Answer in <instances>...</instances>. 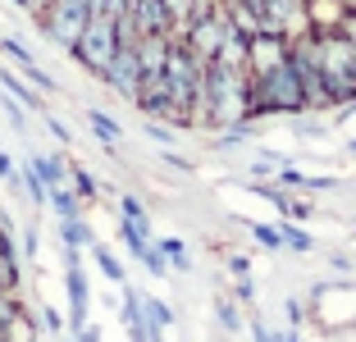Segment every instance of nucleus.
Here are the masks:
<instances>
[{"label":"nucleus","instance_id":"obj_1","mask_svg":"<svg viewBox=\"0 0 356 342\" xmlns=\"http://www.w3.org/2000/svg\"><path fill=\"white\" fill-rule=\"evenodd\" d=\"M252 114V78L247 69H224V64H206L201 78V96H197V124H220V128H238Z\"/></svg>","mask_w":356,"mask_h":342},{"label":"nucleus","instance_id":"obj_2","mask_svg":"<svg viewBox=\"0 0 356 342\" xmlns=\"http://www.w3.org/2000/svg\"><path fill=\"white\" fill-rule=\"evenodd\" d=\"M288 46H293V42H288ZM270 110H279V114L306 110L302 78H297L293 60L274 64V69H265V73H252V114H270Z\"/></svg>","mask_w":356,"mask_h":342},{"label":"nucleus","instance_id":"obj_3","mask_svg":"<svg viewBox=\"0 0 356 342\" xmlns=\"http://www.w3.org/2000/svg\"><path fill=\"white\" fill-rule=\"evenodd\" d=\"M115 51H119V32H115V19H105V14H92L87 19V28H83V37L74 42V60L83 64L87 73H96L101 78L105 73V64L115 60Z\"/></svg>","mask_w":356,"mask_h":342},{"label":"nucleus","instance_id":"obj_4","mask_svg":"<svg viewBox=\"0 0 356 342\" xmlns=\"http://www.w3.org/2000/svg\"><path fill=\"white\" fill-rule=\"evenodd\" d=\"M87 19H92L87 0H46V10L37 14V28L46 32V42L64 46V51H74V42L83 37Z\"/></svg>","mask_w":356,"mask_h":342},{"label":"nucleus","instance_id":"obj_5","mask_svg":"<svg viewBox=\"0 0 356 342\" xmlns=\"http://www.w3.org/2000/svg\"><path fill=\"white\" fill-rule=\"evenodd\" d=\"M101 83L110 87V92H119V96H128V101H133V96H137V83H142V64H137V51H133V46H119L115 60L105 64Z\"/></svg>","mask_w":356,"mask_h":342},{"label":"nucleus","instance_id":"obj_6","mask_svg":"<svg viewBox=\"0 0 356 342\" xmlns=\"http://www.w3.org/2000/svg\"><path fill=\"white\" fill-rule=\"evenodd\" d=\"M283 60H288V37H279V32H256V37H247V78L274 69V64H283Z\"/></svg>","mask_w":356,"mask_h":342},{"label":"nucleus","instance_id":"obj_7","mask_svg":"<svg viewBox=\"0 0 356 342\" xmlns=\"http://www.w3.org/2000/svg\"><path fill=\"white\" fill-rule=\"evenodd\" d=\"M128 23H133L137 37H147V32H169V14L160 0H133L128 5Z\"/></svg>","mask_w":356,"mask_h":342},{"label":"nucleus","instance_id":"obj_8","mask_svg":"<svg viewBox=\"0 0 356 342\" xmlns=\"http://www.w3.org/2000/svg\"><path fill=\"white\" fill-rule=\"evenodd\" d=\"M0 87H5V92H10V96H14V101H19V105H23V110H37V114H42V110H46V105H42V96L32 92V87H28V83H23L19 73H10V69H0Z\"/></svg>","mask_w":356,"mask_h":342},{"label":"nucleus","instance_id":"obj_9","mask_svg":"<svg viewBox=\"0 0 356 342\" xmlns=\"http://www.w3.org/2000/svg\"><path fill=\"white\" fill-rule=\"evenodd\" d=\"M87 128L96 133V142H101L105 151H115V146H119V137H124V128H119V124H115V119H110L105 110H87Z\"/></svg>","mask_w":356,"mask_h":342},{"label":"nucleus","instance_id":"obj_10","mask_svg":"<svg viewBox=\"0 0 356 342\" xmlns=\"http://www.w3.org/2000/svg\"><path fill=\"white\" fill-rule=\"evenodd\" d=\"M28 165L37 169V174H42V183H46V187H60V183H69V165H64L60 156H32Z\"/></svg>","mask_w":356,"mask_h":342},{"label":"nucleus","instance_id":"obj_11","mask_svg":"<svg viewBox=\"0 0 356 342\" xmlns=\"http://www.w3.org/2000/svg\"><path fill=\"white\" fill-rule=\"evenodd\" d=\"M46 206H51L60 219H74V215H83V201L74 197V187H69V183L51 187V197H46Z\"/></svg>","mask_w":356,"mask_h":342},{"label":"nucleus","instance_id":"obj_12","mask_svg":"<svg viewBox=\"0 0 356 342\" xmlns=\"http://www.w3.org/2000/svg\"><path fill=\"white\" fill-rule=\"evenodd\" d=\"M60 238H64V247L83 251V247H92V228L83 224V215H74V219H60Z\"/></svg>","mask_w":356,"mask_h":342},{"label":"nucleus","instance_id":"obj_13","mask_svg":"<svg viewBox=\"0 0 356 342\" xmlns=\"http://www.w3.org/2000/svg\"><path fill=\"white\" fill-rule=\"evenodd\" d=\"M19 187L32 197V206H37V210H42V206H46V197H51V187L42 183V174H37L32 165H23V169H19Z\"/></svg>","mask_w":356,"mask_h":342},{"label":"nucleus","instance_id":"obj_14","mask_svg":"<svg viewBox=\"0 0 356 342\" xmlns=\"http://www.w3.org/2000/svg\"><path fill=\"white\" fill-rule=\"evenodd\" d=\"M92 260L101 265V274H105L110 283H124V265L115 260V251H110V247H101L96 238H92Z\"/></svg>","mask_w":356,"mask_h":342},{"label":"nucleus","instance_id":"obj_15","mask_svg":"<svg viewBox=\"0 0 356 342\" xmlns=\"http://www.w3.org/2000/svg\"><path fill=\"white\" fill-rule=\"evenodd\" d=\"M119 210H124V224L142 228V233L151 238V219H147V210H142V201H137V197H124V201H119Z\"/></svg>","mask_w":356,"mask_h":342},{"label":"nucleus","instance_id":"obj_16","mask_svg":"<svg viewBox=\"0 0 356 342\" xmlns=\"http://www.w3.org/2000/svg\"><path fill=\"white\" fill-rule=\"evenodd\" d=\"M69 178H74V197L78 201H96V192H101V187H96V178L92 174H87V169H69Z\"/></svg>","mask_w":356,"mask_h":342},{"label":"nucleus","instance_id":"obj_17","mask_svg":"<svg viewBox=\"0 0 356 342\" xmlns=\"http://www.w3.org/2000/svg\"><path fill=\"white\" fill-rule=\"evenodd\" d=\"M0 55H10V60H19V69H28V64H37V55H32L28 46L19 42V37H0Z\"/></svg>","mask_w":356,"mask_h":342},{"label":"nucleus","instance_id":"obj_18","mask_svg":"<svg viewBox=\"0 0 356 342\" xmlns=\"http://www.w3.org/2000/svg\"><path fill=\"white\" fill-rule=\"evenodd\" d=\"M156 251L169 260V265H178V270H188V265H192V260H188V251H183V242H178V238H165V242H156Z\"/></svg>","mask_w":356,"mask_h":342},{"label":"nucleus","instance_id":"obj_19","mask_svg":"<svg viewBox=\"0 0 356 342\" xmlns=\"http://www.w3.org/2000/svg\"><path fill=\"white\" fill-rule=\"evenodd\" d=\"M0 110H5V119H10V124L19 128V133L28 128V110H23V105L14 101V96H5V101H0Z\"/></svg>","mask_w":356,"mask_h":342},{"label":"nucleus","instance_id":"obj_20","mask_svg":"<svg viewBox=\"0 0 356 342\" xmlns=\"http://www.w3.org/2000/svg\"><path fill=\"white\" fill-rule=\"evenodd\" d=\"M334 28H338V32L347 37V42L356 46V10H343V14H338V23H334Z\"/></svg>","mask_w":356,"mask_h":342},{"label":"nucleus","instance_id":"obj_21","mask_svg":"<svg viewBox=\"0 0 356 342\" xmlns=\"http://www.w3.org/2000/svg\"><path fill=\"white\" fill-rule=\"evenodd\" d=\"M0 183L19 187V165H14V156H5V151H0Z\"/></svg>","mask_w":356,"mask_h":342},{"label":"nucleus","instance_id":"obj_22","mask_svg":"<svg viewBox=\"0 0 356 342\" xmlns=\"http://www.w3.org/2000/svg\"><path fill=\"white\" fill-rule=\"evenodd\" d=\"M279 238L288 242L293 251H311V238H306V233H297V228H279Z\"/></svg>","mask_w":356,"mask_h":342},{"label":"nucleus","instance_id":"obj_23","mask_svg":"<svg viewBox=\"0 0 356 342\" xmlns=\"http://www.w3.org/2000/svg\"><path fill=\"white\" fill-rule=\"evenodd\" d=\"M42 119H46V128H51V137H55V142H64V146L74 142V133H69V128H64L60 119H55V114H46V110H42Z\"/></svg>","mask_w":356,"mask_h":342},{"label":"nucleus","instance_id":"obj_24","mask_svg":"<svg viewBox=\"0 0 356 342\" xmlns=\"http://www.w3.org/2000/svg\"><path fill=\"white\" fill-rule=\"evenodd\" d=\"M37 228H23V242H19V251H23V260H37Z\"/></svg>","mask_w":356,"mask_h":342},{"label":"nucleus","instance_id":"obj_25","mask_svg":"<svg viewBox=\"0 0 356 342\" xmlns=\"http://www.w3.org/2000/svg\"><path fill=\"white\" fill-rule=\"evenodd\" d=\"M128 5H133V0H101V14H105V19H124Z\"/></svg>","mask_w":356,"mask_h":342},{"label":"nucleus","instance_id":"obj_26","mask_svg":"<svg viewBox=\"0 0 356 342\" xmlns=\"http://www.w3.org/2000/svg\"><path fill=\"white\" fill-rule=\"evenodd\" d=\"M42 329H46V333H60V329H64L60 311H51V306H46V311H42Z\"/></svg>","mask_w":356,"mask_h":342},{"label":"nucleus","instance_id":"obj_27","mask_svg":"<svg viewBox=\"0 0 356 342\" xmlns=\"http://www.w3.org/2000/svg\"><path fill=\"white\" fill-rule=\"evenodd\" d=\"M5 260H14V238H10V228H0V265Z\"/></svg>","mask_w":356,"mask_h":342},{"label":"nucleus","instance_id":"obj_28","mask_svg":"<svg viewBox=\"0 0 356 342\" xmlns=\"http://www.w3.org/2000/svg\"><path fill=\"white\" fill-rule=\"evenodd\" d=\"M256 238H261L265 247H283V238H279V228H256Z\"/></svg>","mask_w":356,"mask_h":342},{"label":"nucleus","instance_id":"obj_29","mask_svg":"<svg viewBox=\"0 0 356 342\" xmlns=\"http://www.w3.org/2000/svg\"><path fill=\"white\" fill-rule=\"evenodd\" d=\"M147 137H151V142H165V146H169V133H165L160 124H147Z\"/></svg>","mask_w":356,"mask_h":342},{"label":"nucleus","instance_id":"obj_30","mask_svg":"<svg viewBox=\"0 0 356 342\" xmlns=\"http://www.w3.org/2000/svg\"><path fill=\"white\" fill-rule=\"evenodd\" d=\"M242 5H252V10H261V0H242Z\"/></svg>","mask_w":356,"mask_h":342},{"label":"nucleus","instance_id":"obj_31","mask_svg":"<svg viewBox=\"0 0 356 342\" xmlns=\"http://www.w3.org/2000/svg\"><path fill=\"white\" fill-rule=\"evenodd\" d=\"M343 10H356V0H343Z\"/></svg>","mask_w":356,"mask_h":342}]
</instances>
